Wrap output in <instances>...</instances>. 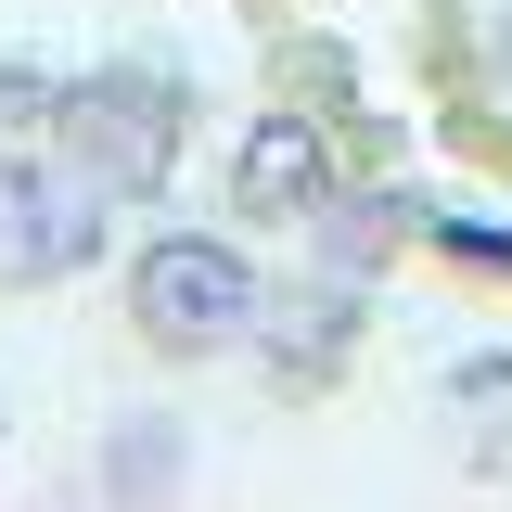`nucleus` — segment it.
Returning <instances> with one entry per match:
<instances>
[{"mask_svg":"<svg viewBox=\"0 0 512 512\" xmlns=\"http://www.w3.org/2000/svg\"><path fill=\"white\" fill-rule=\"evenodd\" d=\"M52 154L90 167L116 205L167 192V167H180V77H167V64H90V77H64Z\"/></svg>","mask_w":512,"mask_h":512,"instance_id":"2","label":"nucleus"},{"mask_svg":"<svg viewBox=\"0 0 512 512\" xmlns=\"http://www.w3.org/2000/svg\"><path fill=\"white\" fill-rule=\"evenodd\" d=\"M103 487H128V500L180 487V423H167V410H116V436H103Z\"/></svg>","mask_w":512,"mask_h":512,"instance_id":"6","label":"nucleus"},{"mask_svg":"<svg viewBox=\"0 0 512 512\" xmlns=\"http://www.w3.org/2000/svg\"><path fill=\"white\" fill-rule=\"evenodd\" d=\"M0 423H13V410H0Z\"/></svg>","mask_w":512,"mask_h":512,"instance_id":"10","label":"nucleus"},{"mask_svg":"<svg viewBox=\"0 0 512 512\" xmlns=\"http://www.w3.org/2000/svg\"><path fill=\"white\" fill-rule=\"evenodd\" d=\"M116 244V192L39 141H0V282H77Z\"/></svg>","mask_w":512,"mask_h":512,"instance_id":"3","label":"nucleus"},{"mask_svg":"<svg viewBox=\"0 0 512 512\" xmlns=\"http://www.w3.org/2000/svg\"><path fill=\"white\" fill-rule=\"evenodd\" d=\"M256 308H269V282L218 231H154V244L128 256V320L167 359H231V346H256Z\"/></svg>","mask_w":512,"mask_h":512,"instance_id":"1","label":"nucleus"},{"mask_svg":"<svg viewBox=\"0 0 512 512\" xmlns=\"http://www.w3.org/2000/svg\"><path fill=\"white\" fill-rule=\"evenodd\" d=\"M423 244H448L461 269H512V231H500V218H423Z\"/></svg>","mask_w":512,"mask_h":512,"instance_id":"8","label":"nucleus"},{"mask_svg":"<svg viewBox=\"0 0 512 512\" xmlns=\"http://www.w3.org/2000/svg\"><path fill=\"white\" fill-rule=\"evenodd\" d=\"M320 192H333V141H320V116H256L244 154H231V218H256V231H308Z\"/></svg>","mask_w":512,"mask_h":512,"instance_id":"4","label":"nucleus"},{"mask_svg":"<svg viewBox=\"0 0 512 512\" xmlns=\"http://www.w3.org/2000/svg\"><path fill=\"white\" fill-rule=\"evenodd\" d=\"M448 397H512V359L487 346V359H448Z\"/></svg>","mask_w":512,"mask_h":512,"instance_id":"9","label":"nucleus"},{"mask_svg":"<svg viewBox=\"0 0 512 512\" xmlns=\"http://www.w3.org/2000/svg\"><path fill=\"white\" fill-rule=\"evenodd\" d=\"M346 346H359V282H333V269L256 308V359H269L282 384H320L333 359H346Z\"/></svg>","mask_w":512,"mask_h":512,"instance_id":"5","label":"nucleus"},{"mask_svg":"<svg viewBox=\"0 0 512 512\" xmlns=\"http://www.w3.org/2000/svg\"><path fill=\"white\" fill-rule=\"evenodd\" d=\"M52 103H64L52 64H0V141H39V128H52Z\"/></svg>","mask_w":512,"mask_h":512,"instance_id":"7","label":"nucleus"}]
</instances>
